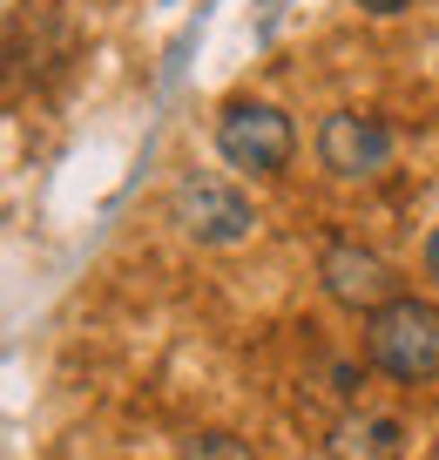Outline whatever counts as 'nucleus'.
Listing matches in <instances>:
<instances>
[{
	"instance_id": "nucleus-1",
	"label": "nucleus",
	"mask_w": 439,
	"mask_h": 460,
	"mask_svg": "<svg viewBox=\"0 0 439 460\" xmlns=\"http://www.w3.org/2000/svg\"><path fill=\"white\" fill-rule=\"evenodd\" d=\"M365 359L399 386L439 379V305L433 298H392L385 312L365 318Z\"/></svg>"
},
{
	"instance_id": "nucleus-2",
	"label": "nucleus",
	"mask_w": 439,
	"mask_h": 460,
	"mask_svg": "<svg viewBox=\"0 0 439 460\" xmlns=\"http://www.w3.org/2000/svg\"><path fill=\"white\" fill-rule=\"evenodd\" d=\"M170 224L183 230L189 244L230 251V244H243L257 230V210H250V197H243L237 183L189 170V176H176V190H170Z\"/></svg>"
},
{
	"instance_id": "nucleus-3",
	"label": "nucleus",
	"mask_w": 439,
	"mask_h": 460,
	"mask_svg": "<svg viewBox=\"0 0 439 460\" xmlns=\"http://www.w3.org/2000/svg\"><path fill=\"white\" fill-rule=\"evenodd\" d=\"M216 149H224L230 170H250V176H277L298 149V129L277 102H230L216 115Z\"/></svg>"
},
{
	"instance_id": "nucleus-4",
	"label": "nucleus",
	"mask_w": 439,
	"mask_h": 460,
	"mask_svg": "<svg viewBox=\"0 0 439 460\" xmlns=\"http://www.w3.org/2000/svg\"><path fill=\"white\" fill-rule=\"evenodd\" d=\"M318 285H325L331 305H345V312H385L392 298H406L399 291V271L379 258L372 244H352V237H331L325 251H318Z\"/></svg>"
},
{
	"instance_id": "nucleus-5",
	"label": "nucleus",
	"mask_w": 439,
	"mask_h": 460,
	"mask_svg": "<svg viewBox=\"0 0 439 460\" xmlns=\"http://www.w3.org/2000/svg\"><path fill=\"white\" fill-rule=\"evenodd\" d=\"M318 163L331 176H345V183H365V176H379L392 163V129L365 109H331L318 122Z\"/></svg>"
},
{
	"instance_id": "nucleus-6",
	"label": "nucleus",
	"mask_w": 439,
	"mask_h": 460,
	"mask_svg": "<svg viewBox=\"0 0 439 460\" xmlns=\"http://www.w3.org/2000/svg\"><path fill=\"white\" fill-rule=\"evenodd\" d=\"M325 460H406V427L379 406H345L325 427Z\"/></svg>"
},
{
	"instance_id": "nucleus-7",
	"label": "nucleus",
	"mask_w": 439,
	"mask_h": 460,
	"mask_svg": "<svg viewBox=\"0 0 439 460\" xmlns=\"http://www.w3.org/2000/svg\"><path fill=\"white\" fill-rule=\"evenodd\" d=\"M176 460H257V454L237 440V433H197V440H183Z\"/></svg>"
},
{
	"instance_id": "nucleus-8",
	"label": "nucleus",
	"mask_w": 439,
	"mask_h": 460,
	"mask_svg": "<svg viewBox=\"0 0 439 460\" xmlns=\"http://www.w3.org/2000/svg\"><path fill=\"white\" fill-rule=\"evenodd\" d=\"M365 14H399V7H412V0H358Z\"/></svg>"
},
{
	"instance_id": "nucleus-9",
	"label": "nucleus",
	"mask_w": 439,
	"mask_h": 460,
	"mask_svg": "<svg viewBox=\"0 0 439 460\" xmlns=\"http://www.w3.org/2000/svg\"><path fill=\"white\" fill-rule=\"evenodd\" d=\"M426 278H439V230L426 237Z\"/></svg>"
}]
</instances>
